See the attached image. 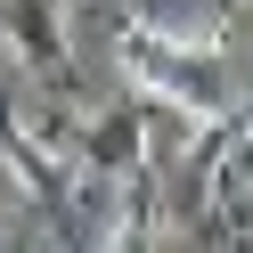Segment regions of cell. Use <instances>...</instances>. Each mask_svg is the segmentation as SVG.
<instances>
[{"instance_id": "2", "label": "cell", "mask_w": 253, "mask_h": 253, "mask_svg": "<svg viewBox=\"0 0 253 253\" xmlns=\"http://www.w3.org/2000/svg\"><path fill=\"white\" fill-rule=\"evenodd\" d=\"M74 164H90L106 188H131L147 180V115H131V106H90V115H74Z\"/></svg>"}, {"instance_id": "4", "label": "cell", "mask_w": 253, "mask_h": 253, "mask_svg": "<svg viewBox=\"0 0 253 253\" xmlns=\"http://www.w3.org/2000/svg\"><path fill=\"white\" fill-rule=\"evenodd\" d=\"M90 253H155V212H147V196H139V180H131V196L106 212V229H98Z\"/></svg>"}, {"instance_id": "3", "label": "cell", "mask_w": 253, "mask_h": 253, "mask_svg": "<svg viewBox=\"0 0 253 253\" xmlns=\"http://www.w3.org/2000/svg\"><path fill=\"white\" fill-rule=\"evenodd\" d=\"M0 41L25 74H66V57H74L57 0H0Z\"/></svg>"}, {"instance_id": "1", "label": "cell", "mask_w": 253, "mask_h": 253, "mask_svg": "<svg viewBox=\"0 0 253 253\" xmlns=\"http://www.w3.org/2000/svg\"><path fill=\"white\" fill-rule=\"evenodd\" d=\"M212 66H220V57H164V49H147V41H123L131 90H147V98L164 106V115H180V123H220V115H237Z\"/></svg>"}]
</instances>
